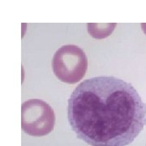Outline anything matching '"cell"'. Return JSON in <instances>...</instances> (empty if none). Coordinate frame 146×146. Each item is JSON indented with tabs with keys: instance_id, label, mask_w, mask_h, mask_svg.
<instances>
[{
	"instance_id": "2",
	"label": "cell",
	"mask_w": 146,
	"mask_h": 146,
	"mask_svg": "<svg viewBox=\"0 0 146 146\" xmlns=\"http://www.w3.org/2000/svg\"><path fill=\"white\" fill-rule=\"evenodd\" d=\"M53 72L63 83H78L88 69V58L80 47L65 45L58 49L52 58Z\"/></svg>"
},
{
	"instance_id": "3",
	"label": "cell",
	"mask_w": 146,
	"mask_h": 146,
	"mask_svg": "<svg viewBox=\"0 0 146 146\" xmlns=\"http://www.w3.org/2000/svg\"><path fill=\"white\" fill-rule=\"evenodd\" d=\"M55 115L53 108L41 99H29L21 106V127L29 136H44L54 127Z\"/></svg>"
},
{
	"instance_id": "4",
	"label": "cell",
	"mask_w": 146,
	"mask_h": 146,
	"mask_svg": "<svg viewBox=\"0 0 146 146\" xmlns=\"http://www.w3.org/2000/svg\"><path fill=\"white\" fill-rule=\"evenodd\" d=\"M116 24L115 23H105V24H88V32L96 39H103L109 36L115 29Z\"/></svg>"
},
{
	"instance_id": "1",
	"label": "cell",
	"mask_w": 146,
	"mask_h": 146,
	"mask_svg": "<svg viewBox=\"0 0 146 146\" xmlns=\"http://www.w3.org/2000/svg\"><path fill=\"white\" fill-rule=\"evenodd\" d=\"M68 122L94 146H127L146 125V104L123 80L100 76L82 81L68 99Z\"/></svg>"
},
{
	"instance_id": "5",
	"label": "cell",
	"mask_w": 146,
	"mask_h": 146,
	"mask_svg": "<svg viewBox=\"0 0 146 146\" xmlns=\"http://www.w3.org/2000/svg\"><path fill=\"white\" fill-rule=\"evenodd\" d=\"M141 29H142V31L145 33V34L146 35V23H142L141 24Z\"/></svg>"
}]
</instances>
